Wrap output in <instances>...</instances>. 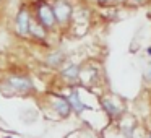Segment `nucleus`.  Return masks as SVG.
I'll use <instances>...</instances> for the list:
<instances>
[{
  "mask_svg": "<svg viewBox=\"0 0 151 138\" xmlns=\"http://www.w3.org/2000/svg\"><path fill=\"white\" fill-rule=\"evenodd\" d=\"M50 107L55 112V115L59 119H68L70 115L73 114L72 107H70V102L67 99V96L63 94H52V99H50Z\"/></svg>",
  "mask_w": 151,
  "mask_h": 138,
  "instance_id": "nucleus-5",
  "label": "nucleus"
},
{
  "mask_svg": "<svg viewBox=\"0 0 151 138\" xmlns=\"http://www.w3.org/2000/svg\"><path fill=\"white\" fill-rule=\"evenodd\" d=\"M37 117H39V112L36 111L34 107H26L23 109V111L20 112V119L21 122H24V124H34V122L37 120Z\"/></svg>",
  "mask_w": 151,
  "mask_h": 138,
  "instance_id": "nucleus-10",
  "label": "nucleus"
},
{
  "mask_svg": "<svg viewBox=\"0 0 151 138\" xmlns=\"http://www.w3.org/2000/svg\"><path fill=\"white\" fill-rule=\"evenodd\" d=\"M60 78H63L65 81H68L70 85H73L75 81L80 80V75H81V67L78 63H65L62 68L59 70Z\"/></svg>",
  "mask_w": 151,
  "mask_h": 138,
  "instance_id": "nucleus-7",
  "label": "nucleus"
},
{
  "mask_svg": "<svg viewBox=\"0 0 151 138\" xmlns=\"http://www.w3.org/2000/svg\"><path fill=\"white\" fill-rule=\"evenodd\" d=\"M36 93V85L31 75L26 73H13L0 80V94L5 98L15 96H31Z\"/></svg>",
  "mask_w": 151,
  "mask_h": 138,
  "instance_id": "nucleus-1",
  "label": "nucleus"
},
{
  "mask_svg": "<svg viewBox=\"0 0 151 138\" xmlns=\"http://www.w3.org/2000/svg\"><path fill=\"white\" fill-rule=\"evenodd\" d=\"M98 2H101V4H106V2H109V0H98Z\"/></svg>",
  "mask_w": 151,
  "mask_h": 138,
  "instance_id": "nucleus-12",
  "label": "nucleus"
},
{
  "mask_svg": "<svg viewBox=\"0 0 151 138\" xmlns=\"http://www.w3.org/2000/svg\"><path fill=\"white\" fill-rule=\"evenodd\" d=\"M42 63H44V67H47V68H50V70H60L67 63V54L63 52L62 49L49 50V52L44 55Z\"/></svg>",
  "mask_w": 151,
  "mask_h": 138,
  "instance_id": "nucleus-6",
  "label": "nucleus"
},
{
  "mask_svg": "<svg viewBox=\"0 0 151 138\" xmlns=\"http://www.w3.org/2000/svg\"><path fill=\"white\" fill-rule=\"evenodd\" d=\"M67 99H68V102H70V107H72V111L75 112L76 115L83 114L85 111H88V109H89V106H86L85 102H83V99L80 98L78 89H75V88L70 89V93L67 94Z\"/></svg>",
  "mask_w": 151,
  "mask_h": 138,
  "instance_id": "nucleus-8",
  "label": "nucleus"
},
{
  "mask_svg": "<svg viewBox=\"0 0 151 138\" xmlns=\"http://www.w3.org/2000/svg\"><path fill=\"white\" fill-rule=\"evenodd\" d=\"M29 10L33 20L47 33H54L57 29L55 17H54L50 0H29Z\"/></svg>",
  "mask_w": 151,
  "mask_h": 138,
  "instance_id": "nucleus-2",
  "label": "nucleus"
},
{
  "mask_svg": "<svg viewBox=\"0 0 151 138\" xmlns=\"http://www.w3.org/2000/svg\"><path fill=\"white\" fill-rule=\"evenodd\" d=\"M54 10V17H55L57 28H67L72 23L75 8L70 4V0H50Z\"/></svg>",
  "mask_w": 151,
  "mask_h": 138,
  "instance_id": "nucleus-3",
  "label": "nucleus"
},
{
  "mask_svg": "<svg viewBox=\"0 0 151 138\" xmlns=\"http://www.w3.org/2000/svg\"><path fill=\"white\" fill-rule=\"evenodd\" d=\"M133 4H143V2H146V0H132Z\"/></svg>",
  "mask_w": 151,
  "mask_h": 138,
  "instance_id": "nucleus-11",
  "label": "nucleus"
},
{
  "mask_svg": "<svg viewBox=\"0 0 151 138\" xmlns=\"http://www.w3.org/2000/svg\"><path fill=\"white\" fill-rule=\"evenodd\" d=\"M101 107L111 119H117V117H120V114H122L120 107H119V106L109 98H102L101 99Z\"/></svg>",
  "mask_w": 151,
  "mask_h": 138,
  "instance_id": "nucleus-9",
  "label": "nucleus"
},
{
  "mask_svg": "<svg viewBox=\"0 0 151 138\" xmlns=\"http://www.w3.org/2000/svg\"><path fill=\"white\" fill-rule=\"evenodd\" d=\"M29 21H31V10H29V2H21L18 7L17 13L13 18V29L17 33V36L26 39L28 31H29Z\"/></svg>",
  "mask_w": 151,
  "mask_h": 138,
  "instance_id": "nucleus-4",
  "label": "nucleus"
},
{
  "mask_svg": "<svg viewBox=\"0 0 151 138\" xmlns=\"http://www.w3.org/2000/svg\"><path fill=\"white\" fill-rule=\"evenodd\" d=\"M4 138H12V137H4Z\"/></svg>",
  "mask_w": 151,
  "mask_h": 138,
  "instance_id": "nucleus-13",
  "label": "nucleus"
},
{
  "mask_svg": "<svg viewBox=\"0 0 151 138\" xmlns=\"http://www.w3.org/2000/svg\"><path fill=\"white\" fill-rule=\"evenodd\" d=\"M148 138H151V133H150V137H148Z\"/></svg>",
  "mask_w": 151,
  "mask_h": 138,
  "instance_id": "nucleus-14",
  "label": "nucleus"
}]
</instances>
